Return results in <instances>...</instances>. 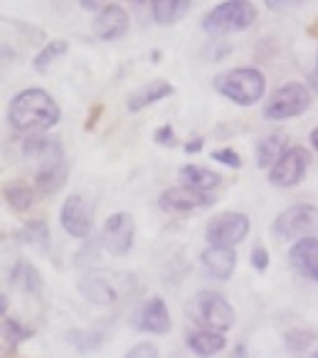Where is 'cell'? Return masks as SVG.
I'll return each instance as SVG.
<instances>
[{"instance_id": "cell-1", "label": "cell", "mask_w": 318, "mask_h": 358, "mask_svg": "<svg viewBox=\"0 0 318 358\" xmlns=\"http://www.w3.org/2000/svg\"><path fill=\"white\" fill-rule=\"evenodd\" d=\"M22 158L27 169L35 173V183L43 193H54L67 178L64 148L57 138L30 136L22 143Z\"/></svg>"}, {"instance_id": "cell-2", "label": "cell", "mask_w": 318, "mask_h": 358, "mask_svg": "<svg viewBox=\"0 0 318 358\" xmlns=\"http://www.w3.org/2000/svg\"><path fill=\"white\" fill-rule=\"evenodd\" d=\"M10 127L20 134H40L59 122V106L47 92L25 90L10 101L8 109Z\"/></svg>"}, {"instance_id": "cell-3", "label": "cell", "mask_w": 318, "mask_h": 358, "mask_svg": "<svg viewBox=\"0 0 318 358\" xmlns=\"http://www.w3.org/2000/svg\"><path fill=\"white\" fill-rule=\"evenodd\" d=\"M133 277L114 269H91L80 280V292L86 301L96 306H112L119 304L128 292H133Z\"/></svg>"}, {"instance_id": "cell-4", "label": "cell", "mask_w": 318, "mask_h": 358, "mask_svg": "<svg viewBox=\"0 0 318 358\" xmlns=\"http://www.w3.org/2000/svg\"><path fill=\"white\" fill-rule=\"evenodd\" d=\"M215 90L222 96H227L229 101H234V104L252 106L264 96L266 82L259 69L239 67V69H229V72L220 74V77L215 79Z\"/></svg>"}, {"instance_id": "cell-5", "label": "cell", "mask_w": 318, "mask_h": 358, "mask_svg": "<svg viewBox=\"0 0 318 358\" xmlns=\"http://www.w3.org/2000/svg\"><path fill=\"white\" fill-rule=\"evenodd\" d=\"M190 322L200 329H215V331H227L234 324V309L225 296L218 292H197L186 306Z\"/></svg>"}, {"instance_id": "cell-6", "label": "cell", "mask_w": 318, "mask_h": 358, "mask_svg": "<svg viewBox=\"0 0 318 358\" xmlns=\"http://www.w3.org/2000/svg\"><path fill=\"white\" fill-rule=\"evenodd\" d=\"M257 8L250 0H225L218 8H212L202 20V27L210 35H227V32H239L255 25Z\"/></svg>"}, {"instance_id": "cell-7", "label": "cell", "mask_w": 318, "mask_h": 358, "mask_svg": "<svg viewBox=\"0 0 318 358\" xmlns=\"http://www.w3.org/2000/svg\"><path fill=\"white\" fill-rule=\"evenodd\" d=\"M308 106H311V92L303 85H298V82H292V85H284L281 90H276L266 99L264 119H269V122H284V119L303 114Z\"/></svg>"}, {"instance_id": "cell-8", "label": "cell", "mask_w": 318, "mask_h": 358, "mask_svg": "<svg viewBox=\"0 0 318 358\" xmlns=\"http://www.w3.org/2000/svg\"><path fill=\"white\" fill-rule=\"evenodd\" d=\"M279 240H301L308 235H318V208L316 206H292L281 213L271 225Z\"/></svg>"}, {"instance_id": "cell-9", "label": "cell", "mask_w": 318, "mask_h": 358, "mask_svg": "<svg viewBox=\"0 0 318 358\" xmlns=\"http://www.w3.org/2000/svg\"><path fill=\"white\" fill-rule=\"evenodd\" d=\"M247 235H250V217L244 215V213H222V215H215L207 222V230H205L207 243L222 245V248L239 245Z\"/></svg>"}, {"instance_id": "cell-10", "label": "cell", "mask_w": 318, "mask_h": 358, "mask_svg": "<svg viewBox=\"0 0 318 358\" xmlns=\"http://www.w3.org/2000/svg\"><path fill=\"white\" fill-rule=\"evenodd\" d=\"M308 161H311V156H308L306 148H287L279 161L269 169V183L276 185V188H292V185L301 183L303 176H306Z\"/></svg>"}, {"instance_id": "cell-11", "label": "cell", "mask_w": 318, "mask_h": 358, "mask_svg": "<svg viewBox=\"0 0 318 358\" xmlns=\"http://www.w3.org/2000/svg\"><path fill=\"white\" fill-rule=\"evenodd\" d=\"M133 235H136V222L128 213H114L112 217H106L104 230H101V245L109 255L121 257L131 250Z\"/></svg>"}, {"instance_id": "cell-12", "label": "cell", "mask_w": 318, "mask_h": 358, "mask_svg": "<svg viewBox=\"0 0 318 358\" xmlns=\"http://www.w3.org/2000/svg\"><path fill=\"white\" fill-rule=\"evenodd\" d=\"M59 222L72 237L86 240L91 232V206L86 203V198H82L80 193L69 195L59 210Z\"/></svg>"}, {"instance_id": "cell-13", "label": "cell", "mask_w": 318, "mask_h": 358, "mask_svg": "<svg viewBox=\"0 0 318 358\" xmlns=\"http://www.w3.org/2000/svg\"><path fill=\"white\" fill-rule=\"evenodd\" d=\"M133 327L138 331H149V334H168L170 331V314L168 306L160 296H151L138 314L133 316Z\"/></svg>"}, {"instance_id": "cell-14", "label": "cell", "mask_w": 318, "mask_h": 358, "mask_svg": "<svg viewBox=\"0 0 318 358\" xmlns=\"http://www.w3.org/2000/svg\"><path fill=\"white\" fill-rule=\"evenodd\" d=\"M160 208L168 213H190L197 208H205L212 203V198H207V193L195 190L190 185H181V188H168L160 195Z\"/></svg>"}, {"instance_id": "cell-15", "label": "cell", "mask_w": 318, "mask_h": 358, "mask_svg": "<svg viewBox=\"0 0 318 358\" xmlns=\"http://www.w3.org/2000/svg\"><path fill=\"white\" fill-rule=\"evenodd\" d=\"M94 35L104 43H112V40H119V37L126 35L128 30V15L121 6H106L96 13L94 25H91Z\"/></svg>"}, {"instance_id": "cell-16", "label": "cell", "mask_w": 318, "mask_h": 358, "mask_svg": "<svg viewBox=\"0 0 318 358\" xmlns=\"http://www.w3.org/2000/svg\"><path fill=\"white\" fill-rule=\"evenodd\" d=\"M289 262L292 267L296 269L301 277L311 282H318V237L316 235H308L296 240L289 252Z\"/></svg>"}, {"instance_id": "cell-17", "label": "cell", "mask_w": 318, "mask_h": 358, "mask_svg": "<svg viewBox=\"0 0 318 358\" xmlns=\"http://www.w3.org/2000/svg\"><path fill=\"white\" fill-rule=\"evenodd\" d=\"M234 262L237 259H234L232 248H222V245H210L200 257L202 269L215 280H229L234 272Z\"/></svg>"}, {"instance_id": "cell-18", "label": "cell", "mask_w": 318, "mask_h": 358, "mask_svg": "<svg viewBox=\"0 0 318 358\" xmlns=\"http://www.w3.org/2000/svg\"><path fill=\"white\" fill-rule=\"evenodd\" d=\"M181 178L183 185H190L195 190H202V193H210V190L220 188L222 185V176L215 173L210 169H202V166H183L181 169Z\"/></svg>"}, {"instance_id": "cell-19", "label": "cell", "mask_w": 318, "mask_h": 358, "mask_svg": "<svg viewBox=\"0 0 318 358\" xmlns=\"http://www.w3.org/2000/svg\"><path fill=\"white\" fill-rule=\"evenodd\" d=\"M170 94H173V87H170L165 79H153V82H149L144 90H138L136 94L128 99V109L141 111L144 106L156 104V101L165 99V96H170Z\"/></svg>"}, {"instance_id": "cell-20", "label": "cell", "mask_w": 318, "mask_h": 358, "mask_svg": "<svg viewBox=\"0 0 318 358\" xmlns=\"http://www.w3.org/2000/svg\"><path fill=\"white\" fill-rule=\"evenodd\" d=\"M225 336L222 331H215V329H200V331H192L188 336V346L190 351H195L197 356H215L225 348Z\"/></svg>"}, {"instance_id": "cell-21", "label": "cell", "mask_w": 318, "mask_h": 358, "mask_svg": "<svg viewBox=\"0 0 318 358\" xmlns=\"http://www.w3.org/2000/svg\"><path fill=\"white\" fill-rule=\"evenodd\" d=\"M151 10L158 25H173L190 10V0H151Z\"/></svg>"}, {"instance_id": "cell-22", "label": "cell", "mask_w": 318, "mask_h": 358, "mask_svg": "<svg viewBox=\"0 0 318 358\" xmlns=\"http://www.w3.org/2000/svg\"><path fill=\"white\" fill-rule=\"evenodd\" d=\"M284 151H287V138L284 136L271 134V136L259 138V141H257V166H259V169H271Z\"/></svg>"}, {"instance_id": "cell-23", "label": "cell", "mask_w": 318, "mask_h": 358, "mask_svg": "<svg viewBox=\"0 0 318 358\" xmlns=\"http://www.w3.org/2000/svg\"><path fill=\"white\" fill-rule=\"evenodd\" d=\"M13 282L15 287H20L27 294H38L43 289V280H40V272L32 267L30 262H17L15 269H13Z\"/></svg>"}, {"instance_id": "cell-24", "label": "cell", "mask_w": 318, "mask_h": 358, "mask_svg": "<svg viewBox=\"0 0 318 358\" xmlns=\"http://www.w3.org/2000/svg\"><path fill=\"white\" fill-rule=\"evenodd\" d=\"M3 195H6V201L10 203L17 213H25L27 208L32 206V190L27 188L25 183H10L8 188H3Z\"/></svg>"}, {"instance_id": "cell-25", "label": "cell", "mask_w": 318, "mask_h": 358, "mask_svg": "<svg viewBox=\"0 0 318 358\" xmlns=\"http://www.w3.org/2000/svg\"><path fill=\"white\" fill-rule=\"evenodd\" d=\"M67 50H69L67 40H50V43L45 45L43 52L35 57V69H38V72H45V69H47L50 64H52L54 59L59 57V55L67 52Z\"/></svg>"}, {"instance_id": "cell-26", "label": "cell", "mask_w": 318, "mask_h": 358, "mask_svg": "<svg viewBox=\"0 0 318 358\" xmlns=\"http://www.w3.org/2000/svg\"><path fill=\"white\" fill-rule=\"evenodd\" d=\"M25 235L30 243L47 245V225H45V222H30V225L25 227Z\"/></svg>"}, {"instance_id": "cell-27", "label": "cell", "mask_w": 318, "mask_h": 358, "mask_svg": "<svg viewBox=\"0 0 318 358\" xmlns=\"http://www.w3.org/2000/svg\"><path fill=\"white\" fill-rule=\"evenodd\" d=\"M27 334H30V331H25L20 324L10 322V319H6V322H3V336H6L8 341L17 343V341H22V338H27Z\"/></svg>"}, {"instance_id": "cell-28", "label": "cell", "mask_w": 318, "mask_h": 358, "mask_svg": "<svg viewBox=\"0 0 318 358\" xmlns=\"http://www.w3.org/2000/svg\"><path fill=\"white\" fill-rule=\"evenodd\" d=\"M212 158H215V161H220V164L232 166V169H239V166H242V158H239L237 153L232 151V148H222V151H212Z\"/></svg>"}, {"instance_id": "cell-29", "label": "cell", "mask_w": 318, "mask_h": 358, "mask_svg": "<svg viewBox=\"0 0 318 358\" xmlns=\"http://www.w3.org/2000/svg\"><path fill=\"white\" fill-rule=\"evenodd\" d=\"M141 356H146V358L158 356V348H156L153 343H138V346H133L131 351H128V358H141Z\"/></svg>"}, {"instance_id": "cell-30", "label": "cell", "mask_w": 318, "mask_h": 358, "mask_svg": "<svg viewBox=\"0 0 318 358\" xmlns=\"http://www.w3.org/2000/svg\"><path fill=\"white\" fill-rule=\"evenodd\" d=\"M252 264H255L257 272H264L266 267H269V252H266L264 248H255V252H252Z\"/></svg>"}, {"instance_id": "cell-31", "label": "cell", "mask_w": 318, "mask_h": 358, "mask_svg": "<svg viewBox=\"0 0 318 358\" xmlns=\"http://www.w3.org/2000/svg\"><path fill=\"white\" fill-rule=\"evenodd\" d=\"M156 141L165 143V146H170V143H173V129H170V127L158 129V131H156Z\"/></svg>"}, {"instance_id": "cell-32", "label": "cell", "mask_w": 318, "mask_h": 358, "mask_svg": "<svg viewBox=\"0 0 318 358\" xmlns=\"http://www.w3.org/2000/svg\"><path fill=\"white\" fill-rule=\"evenodd\" d=\"M80 3L84 10H101V8H106V0H80Z\"/></svg>"}, {"instance_id": "cell-33", "label": "cell", "mask_w": 318, "mask_h": 358, "mask_svg": "<svg viewBox=\"0 0 318 358\" xmlns=\"http://www.w3.org/2000/svg\"><path fill=\"white\" fill-rule=\"evenodd\" d=\"M266 8H271V10H279V8H287L292 6V3H296V0H264Z\"/></svg>"}, {"instance_id": "cell-34", "label": "cell", "mask_w": 318, "mask_h": 358, "mask_svg": "<svg viewBox=\"0 0 318 358\" xmlns=\"http://www.w3.org/2000/svg\"><path fill=\"white\" fill-rule=\"evenodd\" d=\"M197 148H202V138H195V141H190V143H188V146H186V151H197Z\"/></svg>"}, {"instance_id": "cell-35", "label": "cell", "mask_w": 318, "mask_h": 358, "mask_svg": "<svg viewBox=\"0 0 318 358\" xmlns=\"http://www.w3.org/2000/svg\"><path fill=\"white\" fill-rule=\"evenodd\" d=\"M311 143H313V148L318 151V129H313V134H311Z\"/></svg>"}, {"instance_id": "cell-36", "label": "cell", "mask_w": 318, "mask_h": 358, "mask_svg": "<svg viewBox=\"0 0 318 358\" xmlns=\"http://www.w3.org/2000/svg\"><path fill=\"white\" fill-rule=\"evenodd\" d=\"M316 82H318V59H316Z\"/></svg>"}, {"instance_id": "cell-37", "label": "cell", "mask_w": 318, "mask_h": 358, "mask_svg": "<svg viewBox=\"0 0 318 358\" xmlns=\"http://www.w3.org/2000/svg\"><path fill=\"white\" fill-rule=\"evenodd\" d=\"M316 358H318V351H316Z\"/></svg>"}]
</instances>
